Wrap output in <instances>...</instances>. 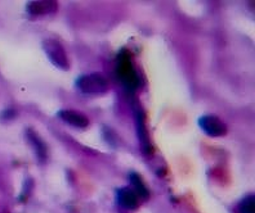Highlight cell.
Wrapping results in <instances>:
<instances>
[{"instance_id":"cell-1","label":"cell","mask_w":255,"mask_h":213,"mask_svg":"<svg viewBox=\"0 0 255 213\" xmlns=\"http://www.w3.org/2000/svg\"><path fill=\"white\" fill-rule=\"evenodd\" d=\"M76 87L85 95H101L109 90V82L102 74L89 73L83 74L76 80Z\"/></svg>"},{"instance_id":"cell-2","label":"cell","mask_w":255,"mask_h":213,"mask_svg":"<svg viewBox=\"0 0 255 213\" xmlns=\"http://www.w3.org/2000/svg\"><path fill=\"white\" fill-rule=\"evenodd\" d=\"M43 49L47 54L48 59L57 68H61V70L69 68V57H67V53H66L65 48L62 47V44L58 43L57 40H53V39H47V40L43 41Z\"/></svg>"},{"instance_id":"cell-3","label":"cell","mask_w":255,"mask_h":213,"mask_svg":"<svg viewBox=\"0 0 255 213\" xmlns=\"http://www.w3.org/2000/svg\"><path fill=\"white\" fill-rule=\"evenodd\" d=\"M199 126L206 135L212 136V138H218L223 136L227 133V127L226 125L219 120L217 116L205 115L199 118Z\"/></svg>"},{"instance_id":"cell-4","label":"cell","mask_w":255,"mask_h":213,"mask_svg":"<svg viewBox=\"0 0 255 213\" xmlns=\"http://www.w3.org/2000/svg\"><path fill=\"white\" fill-rule=\"evenodd\" d=\"M118 76L128 87H137L138 83H139L137 73L134 71L133 65H131L129 57L120 56V58H119Z\"/></svg>"},{"instance_id":"cell-5","label":"cell","mask_w":255,"mask_h":213,"mask_svg":"<svg viewBox=\"0 0 255 213\" xmlns=\"http://www.w3.org/2000/svg\"><path fill=\"white\" fill-rule=\"evenodd\" d=\"M58 117L67 125L79 127V129H84V127H87L88 125H89V120H88L87 116L80 113V112L72 111V109H63V111H59Z\"/></svg>"},{"instance_id":"cell-6","label":"cell","mask_w":255,"mask_h":213,"mask_svg":"<svg viewBox=\"0 0 255 213\" xmlns=\"http://www.w3.org/2000/svg\"><path fill=\"white\" fill-rule=\"evenodd\" d=\"M116 198H118V203L125 210H135L139 206L138 195L130 188L119 189L116 193Z\"/></svg>"},{"instance_id":"cell-7","label":"cell","mask_w":255,"mask_h":213,"mask_svg":"<svg viewBox=\"0 0 255 213\" xmlns=\"http://www.w3.org/2000/svg\"><path fill=\"white\" fill-rule=\"evenodd\" d=\"M57 10L56 1H31L27 5V12L31 16H47Z\"/></svg>"},{"instance_id":"cell-8","label":"cell","mask_w":255,"mask_h":213,"mask_svg":"<svg viewBox=\"0 0 255 213\" xmlns=\"http://www.w3.org/2000/svg\"><path fill=\"white\" fill-rule=\"evenodd\" d=\"M27 140L30 142V144L34 146L37 158L44 161V159L47 158V146H45V144L43 142V140L40 139V136H37L34 131L30 130L27 131Z\"/></svg>"},{"instance_id":"cell-9","label":"cell","mask_w":255,"mask_h":213,"mask_svg":"<svg viewBox=\"0 0 255 213\" xmlns=\"http://www.w3.org/2000/svg\"><path fill=\"white\" fill-rule=\"evenodd\" d=\"M130 182L131 186H133L134 192L138 197H142L143 199H147L149 197V192L148 189H147L146 184L143 182L142 177L138 175V173H131L130 175Z\"/></svg>"},{"instance_id":"cell-10","label":"cell","mask_w":255,"mask_h":213,"mask_svg":"<svg viewBox=\"0 0 255 213\" xmlns=\"http://www.w3.org/2000/svg\"><path fill=\"white\" fill-rule=\"evenodd\" d=\"M239 213H255V197L248 195L237 206Z\"/></svg>"}]
</instances>
